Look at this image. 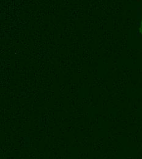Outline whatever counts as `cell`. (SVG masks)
I'll use <instances>...</instances> for the list:
<instances>
[{"label":"cell","mask_w":142,"mask_h":159,"mask_svg":"<svg viewBox=\"0 0 142 159\" xmlns=\"http://www.w3.org/2000/svg\"><path fill=\"white\" fill-rule=\"evenodd\" d=\"M140 31L142 33V25H141V28H140Z\"/></svg>","instance_id":"6da1fadb"}]
</instances>
